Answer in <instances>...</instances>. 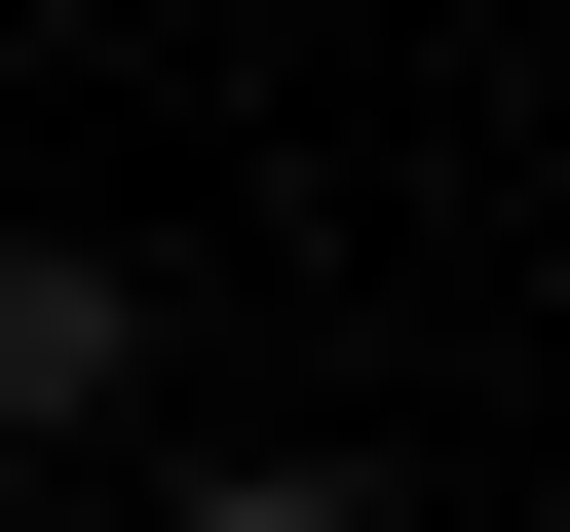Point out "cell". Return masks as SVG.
Instances as JSON below:
<instances>
[{
	"label": "cell",
	"mask_w": 570,
	"mask_h": 532,
	"mask_svg": "<svg viewBox=\"0 0 570 532\" xmlns=\"http://www.w3.org/2000/svg\"><path fill=\"white\" fill-rule=\"evenodd\" d=\"M115 381H153V266H115V228H0V418H39V456H77Z\"/></svg>",
	"instance_id": "6da1fadb"
},
{
	"label": "cell",
	"mask_w": 570,
	"mask_h": 532,
	"mask_svg": "<svg viewBox=\"0 0 570 532\" xmlns=\"http://www.w3.org/2000/svg\"><path fill=\"white\" fill-rule=\"evenodd\" d=\"M153 532H381V494H343V456H190Z\"/></svg>",
	"instance_id": "7a4b0ae2"
}]
</instances>
